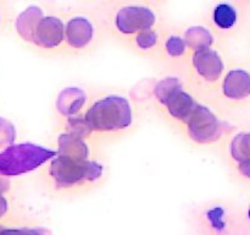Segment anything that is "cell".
I'll list each match as a JSON object with an SVG mask.
<instances>
[{
  "label": "cell",
  "mask_w": 250,
  "mask_h": 235,
  "mask_svg": "<svg viewBox=\"0 0 250 235\" xmlns=\"http://www.w3.org/2000/svg\"><path fill=\"white\" fill-rule=\"evenodd\" d=\"M84 119L92 131H117L131 125L132 109L126 98L109 95L95 102Z\"/></svg>",
  "instance_id": "6da1fadb"
},
{
  "label": "cell",
  "mask_w": 250,
  "mask_h": 235,
  "mask_svg": "<svg viewBox=\"0 0 250 235\" xmlns=\"http://www.w3.org/2000/svg\"><path fill=\"white\" fill-rule=\"evenodd\" d=\"M56 154L33 143L12 144L0 152V176H17L34 170Z\"/></svg>",
  "instance_id": "7a4b0ae2"
},
{
  "label": "cell",
  "mask_w": 250,
  "mask_h": 235,
  "mask_svg": "<svg viewBox=\"0 0 250 235\" xmlns=\"http://www.w3.org/2000/svg\"><path fill=\"white\" fill-rule=\"evenodd\" d=\"M103 174V166L94 161L59 156L50 164V175L61 188L94 181Z\"/></svg>",
  "instance_id": "3957f363"
},
{
  "label": "cell",
  "mask_w": 250,
  "mask_h": 235,
  "mask_svg": "<svg viewBox=\"0 0 250 235\" xmlns=\"http://www.w3.org/2000/svg\"><path fill=\"white\" fill-rule=\"evenodd\" d=\"M189 137L197 143L208 144L217 141L221 135V124L216 115L204 105H198L186 122Z\"/></svg>",
  "instance_id": "277c9868"
},
{
  "label": "cell",
  "mask_w": 250,
  "mask_h": 235,
  "mask_svg": "<svg viewBox=\"0 0 250 235\" xmlns=\"http://www.w3.org/2000/svg\"><path fill=\"white\" fill-rule=\"evenodd\" d=\"M155 20V14L149 7L126 6L119 10L115 24L121 33L133 34L150 29Z\"/></svg>",
  "instance_id": "5b68a950"
},
{
  "label": "cell",
  "mask_w": 250,
  "mask_h": 235,
  "mask_svg": "<svg viewBox=\"0 0 250 235\" xmlns=\"http://www.w3.org/2000/svg\"><path fill=\"white\" fill-rule=\"evenodd\" d=\"M65 38V27L62 21L55 16L43 17L37 27L34 43L45 49L56 48Z\"/></svg>",
  "instance_id": "8992f818"
},
{
  "label": "cell",
  "mask_w": 250,
  "mask_h": 235,
  "mask_svg": "<svg viewBox=\"0 0 250 235\" xmlns=\"http://www.w3.org/2000/svg\"><path fill=\"white\" fill-rule=\"evenodd\" d=\"M193 65L197 72L207 81L214 82L224 71V63L219 54L212 49L195 51L193 55Z\"/></svg>",
  "instance_id": "52a82bcc"
},
{
  "label": "cell",
  "mask_w": 250,
  "mask_h": 235,
  "mask_svg": "<svg viewBox=\"0 0 250 235\" xmlns=\"http://www.w3.org/2000/svg\"><path fill=\"white\" fill-rule=\"evenodd\" d=\"M94 34V28L85 17H73L67 22L65 28V38L68 46L81 49L90 43Z\"/></svg>",
  "instance_id": "ba28073f"
},
{
  "label": "cell",
  "mask_w": 250,
  "mask_h": 235,
  "mask_svg": "<svg viewBox=\"0 0 250 235\" xmlns=\"http://www.w3.org/2000/svg\"><path fill=\"white\" fill-rule=\"evenodd\" d=\"M224 94L229 99H244L250 95V75L244 70H232L222 85Z\"/></svg>",
  "instance_id": "9c48e42d"
},
{
  "label": "cell",
  "mask_w": 250,
  "mask_h": 235,
  "mask_svg": "<svg viewBox=\"0 0 250 235\" xmlns=\"http://www.w3.org/2000/svg\"><path fill=\"white\" fill-rule=\"evenodd\" d=\"M87 94L83 90L77 87L65 88L60 92L56 102L58 110L65 117H72L77 114L85 103Z\"/></svg>",
  "instance_id": "30bf717a"
},
{
  "label": "cell",
  "mask_w": 250,
  "mask_h": 235,
  "mask_svg": "<svg viewBox=\"0 0 250 235\" xmlns=\"http://www.w3.org/2000/svg\"><path fill=\"white\" fill-rule=\"evenodd\" d=\"M43 19V11L38 6H29L19 15L16 29L24 41L33 42L37 27Z\"/></svg>",
  "instance_id": "8fae6325"
},
{
  "label": "cell",
  "mask_w": 250,
  "mask_h": 235,
  "mask_svg": "<svg viewBox=\"0 0 250 235\" xmlns=\"http://www.w3.org/2000/svg\"><path fill=\"white\" fill-rule=\"evenodd\" d=\"M199 104L195 103L192 95L186 93L185 91L181 90L180 92L176 93L167 103H166V108H167L168 113L171 117L175 119L181 120V121L187 122L188 119L192 117L194 110Z\"/></svg>",
  "instance_id": "7c38bea8"
},
{
  "label": "cell",
  "mask_w": 250,
  "mask_h": 235,
  "mask_svg": "<svg viewBox=\"0 0 250 235\" xmlns=\"http://www.w3.org/2000/svg\"><path fill=\"white\" fill-rule=\"evenodd\" d=\"M59 156L70 157V158L88 159L89 149L84 140L76 135L66 132L59 137Z\"/></svg>",
  "instance_id": "4fadbf2b"
},
{
  "label": "cell",
  "mask_w": 250,
  "mask_h": 235,
  "mask_svg": "<svg viewBox=\"0 0 250 235\" xmlns=\"http://www.w3.org/2000/svg\"><path fill=\"white\" fill-rule=\"evenodd\" d=\"M185 42L188 48L195 51L210 49L211 44L214 43V37L211 32L202 26L190 27L185 33Z\"/></svg>",
  "instance_id": "5bb4252c"
},
{
  "label": "cell",
  "mask_w": 250,
  "mask_h": 235,
  "mask_svg": "<svg viewBox=\"0 0 250 235\" xmlns=\"http://www.w3.org/2000/svg\"><path fill=\"white\" fill-rule=\"evenodd\" d=\"M181 90H182V85L177 77H166L158 82V85L154 88V93L159 102L166 105V103Z\"/></svg>",
  "instance_id": "9a60e30c"
},
{
  "label": "cell",
  "mask_w": 250,
  "mask_h": 235,
  "mask_svg": "<svg viewBox=\"0 0 250 235\" xmlns=\"http://www.w3.org/2000/svg\"><path fill=\"white\" fill-rule=\"evenodd\" d=\"M214 21L220 28L229 29L234 26L237 21V12L234 7L229 4H220L214 10Z\"/></svg>",
  "instance_id": "2e32d148"
},
{
  "label": "cell",
  "mask_w": 250,
  "mask_h": 235,
  "mask_svg": "<svg viewBox=\"0 0 250 235\" xmlns=\"http://www.w3.org/2000/svg\"><path fill=\"white\" fill-rule=\"evenodd\" d=\"M231 154L238 163L250 159V134H238L231 143Z\"/></svg>",
  "instance_id": "e0dca14e"
},
{
  "label": "cell",
  "mask_w": 250,
  "mask_h": 235,
  "mask_svg": "<svg viewBox=\"0 0 250 235\" xmlns=\"http://www.w3.org/2000/svg\"><path fill=\"white\" fill-rule=\"evenodd\" d=\"M67 126H68V132L76 136L81 137V139H84V137L89 136L92 130H90L89 125L85 121L84 117H72L68 118L67 120Z\"/></svg>",
  "instance_id": "ac0fdd59"
},
{
  "label": "cell",
  "mask_w": 250,
  "mask_h": 235,
  "mask_svg": "<svg viewBox=\"0 0 250 235\" xmlns=\"http://www.w3.org/2000/svg\"><path fill=\"white\" fill-rule=\"evenodd\" d=\"M16 137V130H15L14 125L9 121V120L0 118V148L4 147L12 146V142L15 141Z\"/></svg>",
  "instance_id": "d6986e66"
},
{
  "label": "cell",
  "mask_w": 250,
  "mask_h": 235,
  "mask_svg": "<svg viewBox=\"0 0 250 235\" xmlns=\"http://www.w3.org/2000/svg\"><path fill=\"white\" fill-rule=\"evenodd\" d=\"M186 48H187V44H186L185 39L180 36H171L166 42V51L168 53V55L173 56V58L182 56L186 53Z\"/></svg>",
  "instance_id": "ffe728a7"
},
{
  "label": "cell",
  "mask_w": 250,
  "mask_h": 235,
  "mask_svg": "<svg viewBox=\"0 0 250 235\" xmlns=\"http://www.w3.org/2000/svg\"><path fill=\"white\" fill-rule=\"evenodd\" d=\"M0 235H49L42 228H2L0 227Z\"/></svg>",
  "instance_id": "44dd1931"
},
{
  "label": "cell",
  "mask_w": 250,
  "mask_h": 235,
  "mask_svg": "<svg viewBox=\"0 0 250 235\" xmlns=\"http://www.w3.org/2000/svg\"><path fill=\"white\" fill-rule=\"evenodd\" d=\"M136 43L141 49H150L155 47L156 43H158V34L154 31H151V29L143 31L137 34Z\"/></svg>",
  "instance_id": "7402d4cb"
},
{
  "label": "cell",
  "mask_w": 250,
  "mask_h": 235,
  "mask_svg": "<svg viewBox=\"0 0 250 235\" xmlns=\"http://www.w3.org/2000/svg\"><path fill=\"white\" fill-rule=\"evenodd\" d=\"M208 219L211 223L212 227L217 230L224 229L225 222H224V211L221 208H215L208 213Z\"/></svg>",
  "instance_id": "603a6c76"
},
{
  "label": "cell",
  "mask_w": 250,
  "mask_h": 235,
  "mask_svg": "<svg viewBox=\"0 0 250 235\" xmlns=\"http://www.w3.org/2000/svg\"><path fill=\"white\" fill-rule=\"evenodd\" d=\"M238 169L239 171H241V174H243L247 178H250V159L241 162L238 165Z\"/></svg>",
  "instance_id": "cb8c5ba5"
},
{
  "label": "cell",
  "mask_w": 250,
  "mask_h": 235,
  "mask_svg": "<svg viewBox=\"0 0 250 235\" xmlns=\"http://www.w3.org/2000/svg\"><path fill=\"white\" fill-rule=\"evenodd\" d=\"M7 208H9V205H7L6 198L2 196V192H0V218L4 217L5 213L7 212Z\"/></svg>",
  "instance_id": "d4e9b609"
},
{
  "label": "cell",
  "mask_w": 250,
  "mask_h": 235,
  "mask_svg": "<svg viewBox=\"0 0 250 235\" xmlns=\"http://www.w3.org/2000/svg\"><path fill=\"white\" fill-rule=\"evenodd\" d=\"M248 214H249V218H250V208H249V213H248Z\"/></svg>",
  "instance_id": "484cf974"
}]
</instances>
